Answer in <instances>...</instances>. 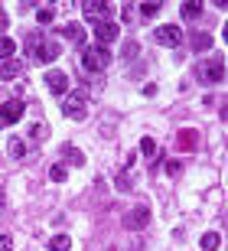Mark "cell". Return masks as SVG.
<instances>
[{"instance_id":"obj_1","label":"cell","mask_w":228,"mask_h":251,"mask_svg":"<svg viewBox=\"0 0 228 251\" xmlns=\"http://www.w3.org/2000/svg\"><path fill=\"white\" fill-rule=\"evenodd\" d=\"M82 62H85V69H88V72H104V69L111 65V52L104 46H88L82 52Z\"/></svg>"},{"instance_id":"obj_2","label":"cell","mask_w":228,"mask_h":251,"mask_svg":"<svg viewBox=\"0 0 228 251\" xmlns=\"http://www.w3.org/2000/svg\"><path fill=\"white\" fill-rule=\"evenodd\" d=\"M153 43H160V46H166V49H176V46L182 43V29L176 26V23L156 26V29H153Z\"/></svg>"},{"instance_id":"obj_3","label":"cell","mask_w":228,"mask_h":251,"mask_svg":"<svg viewBox=\"0 0 228 251\" xmlns=\"http://www.w3.org/2000/svg\"><path fill=\"white\" fill-rule=\"evenodd\" d=\"M62 114L72 118V121H85L88 118V104H85L82 95H69V98H62Z\"/></svg>"},{"instance_id":"obj_4","label":"cell","mask_w":228,"mask_h":251,"mask_svg":"<svg viewBox=\"0 0 228 251\" xmlns=\"http://www.w3.org/2000/svg\"><path fill=\"white\" fill-rule=\"evenodd\" d=\"M23 118V101L20 98H10V101L0 104V127H10V124H17Z\"/></svg>"},{"instance_id":"obj_5","label":"cell","mask_w":228,"mask_h":251,"mask_svg":"<svg viewBox=\"0 0 228 251\" xmlns=\"http://www.w3.org/2000/svg\"><path fill=\"white\" fill-rule=\"evenodd\" d=\"M82 10H85V20H91L95 26H98V23H108V13H111L108 3H95V0H88Z\"/></svg>"},{"instance_id":"obj_6","label":"cell","mask_w":228,"mask_h":251,"mask_svg":"<svg viewBox=\"0 0 228 251\" xmlns=\"http://www.w3.org/2000/svg\"><path fill=\"white\" fill-rule=\"evenodd\" d=\"M46 88H49L52 95H59V98H62V95H65V88H69V75H65V72H59V69L46 72Z\"/></svg>"},{"instance_id":"obj_7","label":"cell","mask_w":228,"mask_h":251,"mask_svg":"<svg viewBox=\"0 0 228 251\" xmlns=\"http://www.w3.org/2000/svg\"><path fill=\"white\" fill-rule=\"evenodd\" d=\"M147 222H150V209H147V205H137L134 212H130L127 219H124V225H127V228H134V232L147 228Z\"/></svg>"},{"instance_id":"obj_8","label":"cell","mask_w":228,"mask_h":251,"mask_svg":"<svg viewBox=\"0 0 228 251\" xmlns=\"http://www.w3.org/2000/svg\"><path fill=\"white\" fill-rule=\"evenodd\" d=\"M199 75L202 78H205V82H222V78H225V62H222V59H215V62H209V65H202L199 69Z\"/></svg>"},{"instance_id":"obj_9","label":"cell","mask_w":228,"mask_h":251,"mask_svg":"<svg viewBox=\"0 0 228 251\" xmlns=\"http://www.w3.org/2000/svg\"><path fill=\"white\" fill-rule=\"evenodd\" d=\"M95 39H98V46H104L108 49V43H114V39H118V26H114V23H98V26H95Z\"/></svg>"},{"instance_id":"obj_10","label":"cell","mask_w":228,"mask_h":251,"mask_svg":"<svg viewBox=\"0 0 228 251\" xmlns=\"http://www.w3.org/2000/svg\"><path fill=\"white\" fill-rule=\"evenodd\" d=\"M196 147H199V130L186 127L176 134V150H196Z\"/></svg>"},{"instance_id":"obj_11","label":"cell","mask_w":228,"mask_h":251,"mask_svg":"<svg viewBox=\"0 0 228 251\" xmlns=\"http://www.w3.org/2000/svg\"><path fill=\"white\" fill-rule=\"evenodd\" d=\"M59 52H62V46H59L55 39H46V43H39V49H36L39 62H52V59H59Z\"/></svg>"},{"instance_id":"obj_12","label":"cell","mask_w":228,"mask_h":251,"mask_svg":"<svg viewBox=\"0 0 228 251\" xmlns=\"http://www.w3.org/2000/svg\"><path fill=\"white\" fill-rule=\"evenodd\" d=\"M62 36H69V39H72V43H75V46H85V29L78 26V23H65Z\"/></svg>"},{"instance_id":"obj_13","label":"cell","mask_w":228,"mask_h":251,"mask_svg":"<svg viewBox=\"0 0 228 251\" xmlns=\"http://www.w3.org/2000/svg\"><path fill=\"white\" fill-rule=\"evenodd\" d=\"M189 46H192V52H205V49L212 46V36H209V33H192Z\"/></svg>"},{"instance_id":"obj_14","label":"cell","mask_w":228,"mask_h":251,"mask_svg":"<svg viewBox=\"0 0 228 251\" xmlns=\"http://www.w3.org/2000/svg\"><path fill=\"white\" fill-rule=\"evenodd\" d=\"M219 242H222V238H219V232H205V235H202V251H219Z\"/></svg>"},{"instance_id":"obj_15","label":"cell","mask_w":228,"mask_h":251,"mask_svg":"<svg viewBox=\"0 0 228 251\" xmlns=\"http://www.w3.org/2000/svg\"><path fill=\"white\" fill-rule=\"evenodd\" d=\"M10 157H26V140L23 137H10Z\"/></svg>"},{"instance_id":"obj_16","label":"cell","mask_w":228,"mask_h":251,"mask_svg":"<svg viewBox=\"0 0 228 251\" xmlns=\"http://www.w3.org/2000/svg\"><path fill=\"white\" fill-rule=\"evenodd\" d=\"M62 153H65V160H72L75 167H82V163H85V153H82V150H75L72 144H65V147H62Z\"/></svg>"},{"instance_id":"obj_17","label":"cell","mask_w":228,"mask_h":251,"mask_svg":"<svg viewBox=\"0 0 228 251\" xmlns=\"http://www.w3.org/2000/svg\"><path fill=\"white\" fill-rule=\"evenodd\" d=\"M49 179H52V183H65V179H69V170H65V163H55V167H49Z\"/></svg>"},{"instance_id":"obj_18","label":"cell","mask_w":228,"mask_h":251,"mask_svg":"<svg viewBox=\"0 0 228 251\" xmlns=\"http://www.w3.org/2000/svg\"><path fill=\"white\" fill-rule=\"evenodd\" d=\"M13 52H17V43L10 36H0V59H10Z\"/></svg>"},{"instance_id":"obj_19","label":"cell","mask_w":228,"mask_h":251,"mask_svg":"<svg viewBox=\"0 0 228 251\" xmlns=\"http://www.w3.org/2000/svg\"><path fill=\"white\" fill-rule=\"evenodd\" d=\"M182 17H186V20H196V17H199V13H202V3H196V0H189V3H182Z\"/></svg>"},{"instance_id":"obj_20","label":"cell","mask_w":228,"mask_h":251,"mask_svg":"<svg viewBox=\"0 0 228 251\" xmlns=\"http://www.w3.org/2000/svg\"><path fill=\"white\" fill-rule=\"evenodd\" d=\"M17 75H20V62H3L0 65V78L10 82V78H17Z\"/></svg>"},{"instance_id":"obj_21","label":"cell","mask_w":228,"mask_h":251,"mask_svg":"<svg viewBox=\"0 0 228 251\" xmlns=\"http://www.w3.org/2000/svg\"><path fill=\"white\" fill-rule=\"evenodd\" d=\"M49 248L52 251H69L72 248V238H69V235H55L52 242H49Z\"/></svg>"},{"instance_id":"obj_22","label":"cell","mask_w":228,"mask_h":251,"mask_svg":"<svg viewBox=\"0 0 228 251\" xmlns=\"http://www.w3.org/2000/svg\"><path fill=\"white\" fill-rule=\"evenodd\" d=\"M137 52H140V46H137L134 39H127V43H124V49H121V56H124V59H137Z\"/></svg>"},{"instance_id":"obj_23","label":"cell","mask_w":228,"mask_h":251,"mask_svg":"<svg viewBox=\"0 0 228 251\" xmlns=\"http://www.w3.org/2000/svg\"><path fill=\"white\" fill-rule=\"evenodd\" d=\"M140 153L153 157V153H156V140H153V137H144V140H140Z\"/></svg>"},{"instance_id":"obj_24","label":"cell","mask_w":228,"mask_h":251,"mask_svg":"<svg viewBox=\"0 0 228 251\" xmlns=\"http://www.w3.org/2000/svg\"><path fill=\"white\" fill-rule=\"evenodd\" d=\"M130 186H134V179H130V173H118V189H121V193H127Z\"/></svg>"},{"instance_id":"obj_25","label":"cell","mask_w":228,"mask_h":251,"mask_svg":"<svg viewBox=\"0 0 228 251\" xmlns=\"http://www.w3.org/2000/svg\"><path fill=\"white\" fill-rule=\"evenodd\" d=\"M52 17H55V10H52V7H46V10H39V13H36L39 23H52Z\"/></svg>"},{"instance_id":"obj_26","label":"cell","mask_w":228,"mask_h":251,"mask_svg":"<svg viewBox=\"0 0 228 251\" xmlns=\"http://www.w3.org/2000/svg\"><path fill=\"white\" fill-rule=\"evenodd\" d=\"M140 13L144 17H153V13H160V3H140Z\"/></svg>"},{"instance_id":"obj_27","label":"cell","mask_w":228,"mask_h":251,"mask_svg":"<svg viewBox=\"0 0 228 251\" xmlns=\"http://www.w3.org/2000/svg\"><path fill=\"white\" fill-rule=\"evenodd\" d=\"M179 170H182V163H179V160H170V163H166V173H170V176H176Z\"/></svg>"},{"instance_id":"obj_28","label":"cell","mask_w":228,"mask_h":251,"mask_svg":"<svg viewBox=\"0 0 228 251\" xmlns=\"http://www.w3.org/2000/svg\"><path fill=\"white\" fill-rule=\"evenodd\" d=\"M0 251H13V238L10 235H0Z\"/></svg>"},{"instance_id":"obj_29","label":"cell","mask_w":228,"mask_h":251,"mask_svg":"<svg viewBox=\"0 0 228 251\" xmlns=\"http://www.w3.org/2000/svg\"><path fill=\"white\" fill-rule=\"evenodd\" d=\"M43 134H46L43 124H33V127H29V137H43Z\"/></svg>"},{"instance_id":"obj_30","label":"cell","mask_w":228,"mask_h":251,"mask_svg":"<svg viewBox=\"0 0 228 251\" xmlns=\"http://www.w3.org/2000/svg\"><path fill=\"white\" fill-rule=\"evenodd\" d=\"M0 29H7V13L0 10Z\"/></svg>"}]
</instances>
